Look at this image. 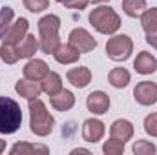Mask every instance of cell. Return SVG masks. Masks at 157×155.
<instances>
[{
    "instance_id": "11",
    "label": "cell",
    "mask_w": 157,
    "mask_h": 155,
    "mask_svg": "<svg viewBox=\"0 0 157 155\" xmlns=\"http://www.w3.org/2000/svg\"><path fill=\"white\" fill-rule=\"evenodd\" d=\"M110 137L112 139H117L121 142H128L132 137H133V124L126 119H117L112 122L110 126Z\"/></svg>"
},
{
    "instance_id": "3",
    "label": "cell",
    "mask_w": 157,
    "mask_h": 155,
    "mask_svg": "<svg viewBox=\"0 0 157 155\" xmlns=\"http://www.w3.org/2000/svg\"><path fill=\"white\" fill-rule=\"evenodd\" d=\"M88 18H90V24L93 26V29L102 35H115L121 28V17L110 6H99V7L91 9Z\"/></svg>"
},
{
    "instance_id": "7",
    "label": "cell",
    "mask_w": 157,
    "mask_h": 155,
    "mask_svg": "<svg viewBox=\"0 0 157 155\" xmlns=\"http://www.w3.org/2000/svg\"><path fill=\"white\" fill-rule=\"evenodd\" d=\"M133 99L141 106H154L157 102V84L152 80H143L133 89Z\"/></svg>"
},
{
    "instance_id": "34",
    "label": "cell",
    "mask_w": 157,
    "mask_h": 155,
    "mask_svg": "<svg viewBox=\"0 0 157 155\" xmlns=\"http://www.w3.org/2000/svg\"><path fill=\"white\" fill-rule=\"evenodd\" d=\"M91 4H104V2H110V0H90Z\"/></svg>"
},
{
    "instance_id": "12",
    "label": "cell",
    "mask_w": 157,
    "mask_h": 155,
    "mask_svg": "<svg viewBox=\"0 0 157 155\" xmlns=\"http://www.w3.org/2000/svg\"><path fill=\"white\" fill-rule=\"evenodd\" d=\"M22 73H24V77L29 78V80L40 82L42 78L49 73V66H48L44 60H40V59H31V60L24 66Z\"/></svg>"
},
{
    "instance_id": "13",
    "label": "cell",
    "mask_w": 157,
    "mask_h": 155,
    "mask_svg": "<svg viewBox=\"0 0 157 155\" xmlns=\"http://www.w3.org/2000/svg\"><path fill=\"white\" fill-rule=\"evenodd\" d=\"M133 68L141 75H152L157 71V59L148 51H141L133 60Z\"/></svg>"
},
{
    "instance_id": "22",
    "label": "cell",
    "mask_w": 157,
    "mask_h": 155,
    "mask_svg": "<svg viewBox=\"0 0 157 155\" xmlns=\"http://www.w3.org/2000/svg\"><path fill=\"white\" fill-rule=\"evenodd\" d=\"M139 18H141V26L146 35L157 31V7H150V9L146 7Z\"/></svg>"
},
{
    "instance_id": "21",
    "label": "cell",
    "mask_w": 157,
    "mask_h": 155,
    "mask_svg": "<svg viewBox=\"0 0 157 155\" xmlns=\"http://www.w3.org/2000/svg\"><path fill=\"white\" fill-rule=\"evenodd\" d=\"M130 80H132V75H130V71L126 68H113L110 71V75H108V82L117 89L126 88L130 84Z\"/></svg>"
},
{
    "instance_id": "10",
    "label": "cell",
    "mask_w": 157,
    "mask_h": 155,
    "mask_svg": "<svg viewBox=\"0 0 157 155\" xmlns=\"http://www.w3.org/2000/svg\"><path fill=\"white\" fill-rule=\"evenodd\" d=\"M28 29H29V22H28L26 18H17V20L11 24V28L7 29L6 37H4L2 40H4L6 44L18 46L22 40L26 39V35H28Z\"/></svg>"
},
{
    "instance_id": "18",
    "label": "cell",
    "mask_w": 157,
    "mask_h": 155,
    "mask_svg": "<svg viewBox=\"0 0 157 155\" xmlns=\"http://www.w3.org/2000/svg\"><path fill=\"white\" fill-rule=\"evenodd\" d=\"M40 88H42V91L46 93V95H57L59 91H62L64 88H62V78L59 73H55V71H49L46 77L40 80Z\"/></svg>"
},
{
    "instance_id": "27",
    "label": "cell",
    "mask_w": 157,
    "mask_h": 155,
    "mask_svg": "<svg viewBox=\"0 0 157 155\" xmlns=\"http://www.w3.org/2000/svg\"><path fill=\"white\" fill-rule=\"evenodd\" d=\"M102 153L104 155H122L124 153V142L110 137V141H106L102 144Z\"/></svg>"
},
{
    "instance_id": "24",
    "label": "cell",
    "mask_w": 157,
    "mask_h": 155,
    "mask_svg": "<svg viewBox=\"0 0 157 155\" xmlns=\"http://www.w3.org/2000/svg\"><path fill=\"white\" fill-rule=\"evenodd\" d=\"M13 18H15V11H13L9 6H6V7H2V9H0V40L6 37L7 29L11 28Z\"/></svg>"
},
{
    "instance_id": "29",
    "label": "cell",
    "mask_w": 157,
    "mask_h": 155,
    "mask_svg": "<svg viewBox=\"0 0 157 155\" xmlns=\"http://www.w3.org/2000/svg\"><path fill=\"white\" fill-rule=\"evenodd\" d=\"M144 131L152 137H157V113H150L144 119Z\"/></svg>"
},
{
    "instance_id": "23",
    "label": "cell",
    "mask_w": 157,
    "mask_h": 155,
    "mask_svg": "<svg viewBox=\"0 0 157 155\" xmlns=\"http://www.w3.org/2000/svg\"><path fill=\"white\" fill-rule=\"evenodd\" d=\"M146 9V0H122V11L130 18H137Z\"/></svg>"
},
{
    "instance_id": "33",
    "label": "cell",
    "mask_w": 157,
    "mask_h": 155,
    "mask_svg": "<svg viewBox=\"0 0 157 155\" xmlns=\"http://www.w3.org/2000/svg\"><path fill=\"white\" fill-rule=\"evenodd\" d=\"M4 150H6V141H2V139H0V153H2Z\"/></svg>"
},
{
    "instance_id": "30",
    "label": "cell",
    "mask_w": 157,
    "mask_h": 155,
    "mask_svg": "<svg viewBox=\"0 0 157 155\" xmlns=\"http://www.w3.org/2000/svg\"><path fill=\"white\" fill-rule=\"evenodd\" d=\"M88 4H90V0H70V2H66L64 6H66L68 9H78V11H80V9H84Z\"/></svg>"
},
{
    "instance_id": "6",
    "label": "cell",
    "mask_w": 157,
    "mask_h": 155,
    "mask_svg": "<svg viewBox=\"0 0 157 155\" xmlns=\"http://www.w3.org/2000/svg\"><path fill=\"white\" fill-rule=\"evenodd\" d=\"M68 40H70V44L77 49L80 55H82V53H90V51H93V49L97 47V40L93 39V37L90 35V31L84 29V28H75V29H71L70 35H68Z\"/></svg>"
},
{
    "instance_id": "5",
    "label": "cell",
    "mask_w": 157,
    "mask_h": 155,
    "mask_svg": "<svg viewBox=\"0 0 157 155\" xmlns=\"http://www.w3.org/2000/svg\"><path fill=\"white\" fill-rule=\"evenodd\" d=\"M133 53V42L128 35H113L106 42V55L115 62H124Z\"/></svg>"
},
{
    "instance_id": "31",
    "label": "cell",
    "mask_w": 157,
    "mask_h": 155,
    "mask_svg": "<svg viewBox=\"0 0 157 155\" xmlns=\"http://www.w3.org/2000/svg\"><path fill=\"white\" fill-rule=\"evenodd\" d=\"M146 42H148L152 47H155L157 49V31L155 33H148V35H146Z\"/></svg>"
},
{
    "instance_id": "8",
    "label": "cell",
    "mask_w": 157,
    "mask_h": 155,
    "mask_svg": "<svg viewBox=\"0 0 157 155\" xmlns=\"http://www.w3.org/2000/svg\"><path fill=\"white\" fill-rule=\"evenodd\" d=\"M104 122L99 120V119H86L82 122V139L90 144H95L99 141H102L104 137Z\"/></svg>"
},
{
    "instance_id": "14",
    "label": "cell",
    "mask_w": 157,
    "mask_h": 155,
    "mask_svg": "<svg viewBox=\"0 0 157 155\" xmlns=\"http://www.w3.org/2000/svg\"><path fill=\"white\" fill-rule=\"evenodd\" d=\"M15 91L20 97L31 100V99H39L40 93H42V88H40V82H35V80H29V78L24 77L22 80H18L15 84Z\"/></svg>"
},
{
    "instance_id": "4",
    "label": "cell",
    "mask_w": 157,
    "mask_h": 155,
    "mask_svg": "<svg viewBox=\"0 0 157 155\" xmlns=\"http://www.w3.org/2000/svg\"><path fill=\"white\" fill-rule=\"evenodd\" d=\"M22 124V110L17 100L0 97V133L11 135Z\"/></svg>"
},
{
    "instance_id": "20",
    "label": "cell",
    "mask_w": 157,
    "mask_h": 155,
    "mask_svg": "<svg viewBox=\"0 0 157 155\" xmlns=\"http://www.w3.org/2000/svg\"><path fill=\"white\" fill-rule=\"evenodd\" d=\"M39 49H40V42L39 39H35V35H26V39L18 44L20 59H31Z\"/></svg>"
},
{
    "instance_id": "26",
    "label": "cell",
    "mask_w": 157,
    "mask_h": 155,
    "mask_svg": "<svg viewBox=\"0 0 157 155\" xmlns=\"http://www.w3.org/2000/svg\"><path fill=\"white\" fill-rule=\"evenodd\" d=\"M132 152L135 155H154L157 152V146L150 141H135L132 146Z\"/></svg>"
},
{
    "instance_id": "19",
    "label": "cell",
    "mask_w": 157,
    "mask_h": 155,
    "mask_svg": "<svg viewBox=\"0 0 157 155\" xmlns=\"http://www.w3.org/2000/svg\"><path fill=\"white\" fill-rule=\"evenodd\" d=\"M11 155H31V153H49V148L42 144H31V142H17L11 146Z\"/></svg>"
},
{
    "instance_id": "17",
    "label": "cell",
    "mask_w": 157,
    "mask_h": 155,
    "mask_svg": "<svg viewBox=\"0 0 157 155\" xmlns=\"http://www.w3.org/2000/svg\"><path fill=\"white\" fill-rule=\"evenodd\" d=\"M78 57H80V53H78L70 42H68V44H60V46L57 47V51L53 53V59H55L59 64H73V62L78 60Z\"/></svg>"
},
{
    "instance_id": "25",
    "label": "cell",
    "mask_w": 157,
    "mask_h": 155,
    "mask_svg": "<svg viewBox=\"0 0 157 155\" xmlns=\"http://www.w3.org/2000/svg\"><path fill=\"white\" fill-rule=\"evenodd\" d=\"M0 59H2L6 64H15V62L20 59V55H18V47L13 46V44H6V42H2V46H0Z\"/></svg>"
},
{
    "instance_id": "32",
    "label": "cell",
    "mask_w": 157,
    "mask_h": 155,
    "mask_svg": "<svg viewBox=\"0 0 157 155\" xmlns=\"http://www.w3.org/2000/svg\"><path fill=\"white\" fill-rule=\"evenodd\" d=\"M78 153H86V155H90L91 152H90V150H86V148H75V150H71V155H78Z\"/></svg>"
},
{
    "instance_id": "16",
    "label": "cell",
    "mask_w": 157,
    "mask_h": 155,
    "mask_svg": "<svg viewBox=\"0 0 157 155\" xmlns=\"http://www.w3.org/2000/svg\"><path fill=\"white\" fill-rule=\"evenodd\" d=\"M49 104L57 110V112H68L75 106V95L68 89H62L59 91L57 95H51L49 97Z\"/></svg>"
},
{
    "instance_id": "28",
    "label": "cell",
    "mask_w": 157,
    "mask_h": 155,
    "mask_svg": "<svg viewBox=\"0 0 157 155\" xmlns=\"http://www.w3.org/2000/svg\"><path fill=\"white\" fill-rule=\"evenodd\" d=\"M22 4L29 13H42L49 7V0H22Z\"/></svg>"
},
{
    "instance_id": "9",
    "label": "cell",
    "mask_w": 157,
    "mask_h": 155,
    "mask_svg": "<svg viewBox=\"0 0 157 155\" xmlns=\"http://www.w3.org/2000/svg\"><path fill=\"white\" fill-rule=\"evenodd\" d=\"M86 108L93 115H104L110 110V95L104 91H91L86 97Z\"/></svg>"
},
{
    "instance_id": "15",
    "label": "cell",
    "mask_w": 157,
    "mask_h": 155,
    "mask_svg": "<svg viewBox=\"0 0 157 155\" xmlns=\"http://www.w3.org/2000/svg\"><path fill=\"white\" fill-rule=\"evenodd\" d=\"M66 78H68V82H71L75 88L82 89V88H86V86L91 82V71H90V68H86V66H77V68L68 70Z\"/></svg>"
},
{
    "instance_id": "35",
    "label": "cell",
    "mask_w": 157,
    "mask_h": 155,
    "mask_svg": "<svg viewBox=\"0 0 157 155\" xmlns=\"http://www.w3.org/2000/svg\"><path fill=\"white\" fill-rule=\"evenodd\" d=\"M55 2H59V4H66V2H70V0H55Z\"/></svg>"
},
{
    "instance_id": "2",
    "label": "cell",
    "mask_w": 157,
    "mask_h": 155,
    "mask_svg": "<svg viewBox=\"0 0 157 155\" xmlns=\"http://www.w3.org/2000/svg\"><path fill=\"white\" fill-rule=\"evenodd\" d=\"M55 119L48 112L46 104L40 99H31L29 100V130L37 137H46L53 131Z\"/></svg>"
},
{
    "instance_id": "1",
    "label": "cell",
    "mask_w": 157,
    "mask_h": 155,
    "mask_svg": "<svg viewBox=\"0 0 157 155\" xmlns=\"http://www.w3.org/2000/svg\"><path fill=\"white\" fill-rule=\"evenodd\" d=\"M59 29H60V18L57 15H46L39 20V35H40V49L46 55H53L57 51V47L62 44L59 37Z\"/></svg>"
}]
</instances>
